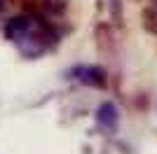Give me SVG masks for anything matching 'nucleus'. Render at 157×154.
I'll list each match as a JSON object with an SVG mask.
<instances>
[{"instance_id":"8","label":"nucleus","mask_w":157,"mask_h":154,"mask_svg":"<svg viewBox=\"0 0 157 154\" xmlns=\"http://www.w3.org/2000/svg\"><path fill=\"white\" fill-rule=\"evenodd\" d=\"M152 5H155V7H157V0H152Z\"/></svg>"},{"instance_id":"4","label":"nucleus","mask_w":157,"mask_h":154,"mask_svg":"<svg viewBox=\"0 0 157 154\" xmlns=\"http://www.w3.org/2000/svg\"><path fill=\"white\" fill-rule=\"evenodd\" d=\"M33 2L35 5L31 7V12L42 19H56L68 9V0H33Z\"/></svg>"},{"instance_id":"2","label":"nucleus","mask_w":157,"mask_h":154,"mask_svg":"<svg viewBox=\"0 0 157 154\" xmlns=\"http://www.w3.org/2000/svg\"><path fill=\"white\" fill-rule=\"evenodd\" d=\"M71 77H75L80 84L85 86H92V89H105L108 86V72L101 68V65H75L71 68Z\"/></svg>"},{"instance_id":"6","label":"nucleus","mask_w":157,"mask_h":154,"mask_svg":"<svg viewBox=\"0 0 157 154\" xmlns=\"http://www.w3.org/2000/svg\"><path fill=\"white\" fill-rule=\"evenodd\" d=\"M141 21H143V28L152 35H157V7H145L141 12Z\"/></svg>"},{"instance_id":"3","label":"nucleus","mask_w":157,"mask_h":154,"mask_svg":"<svg viewBox=\"0 0 157 154\" xmlns=\"http://www.w3.org/2000/svg\"><path fill=\"white\" fill-rule=\"evenodd\" d=\"M35 21H38V14H33V12L19 14V16H12V19L5 24V38L12 40V42L21 40V38H24V35L33 28V26H35Z\"/></svg>"},{"instance_id":"7","label":"nucleus","mask_w":157,"mask_h":154,"mask_svg":"<svg viewBox=\"0 0 157 154\" xmlns=\"http://www.w3.org/2000/svg\"><path fill=\"white\" fill-rule=\"evenodd\" d=\"M10 2H12V0H0V14L7 9V5H10Z\"/></svg>"},{"instance_id":"5","label":"nucleus","mask_w":157,"mask_h":154,"mask_svg":"<svg viewBox=\"0 0 157 154\" xmlns=\"http://www.w3.org/2000/svg\"><path fill=\"white\" fill-rule=\"evenodd\" d=\"M120 122V112H117V105L113 101H103L101 105L96 108V124L103 131H115Z\"/></svg>"},{"instance_id":"1","label":"nucleus","mask_w":157,"mask_h":154,"mask_svg":"<svg viewBox=\"0 0 157 154\" xmlns=\"http://www.w3.org/2000/svg\"><path fill=\"white\" fill-rule=\"evenodd\" d=\"M56 42H59V31L52 26V21L38 16L35 26H33L21 40H17L14 45H17V49L26 58H38V56H42V54H47L49 49H54Z\"/></svg>"}]
</instances>
